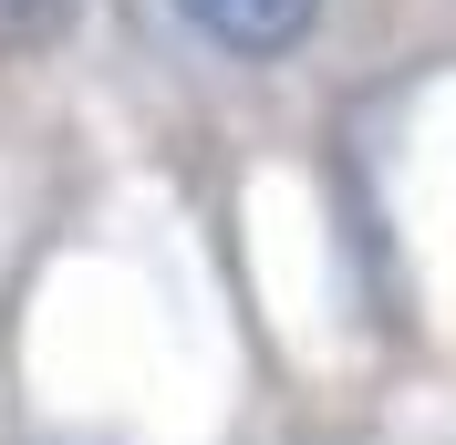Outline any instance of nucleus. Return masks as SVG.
Returning <instances> with one entry per match:
<instances>
[{"label": "nucleus", "mask_w": 456, "mask_h": 445, "mask_svg": "<svg viewBox=\"0 0 456 445\" xmlns=\"http://www.w3.org/2000/svg\"><path fill=\"white\" fill-rule=\"evenodd\" d=\"M176 21L198 31V42H218L228 62H281L312 42L322 0H176Z\"/></svg>", "instance_id": "nucleus-1"}, {"label": "nucleus", "mask_w": 456, "mask_h": 445, "mask_svg": "<svg viewBox=\"0 0 456 445\" xmlns=\"http://www.w3.org/2000/svg\"><path fill=\"white\" fill-rule=\"evenodd\" d=\"M62 31V0H0V53H31Z\"/></svg>", "instance_id": "nucleus-2"}]
</instances>
